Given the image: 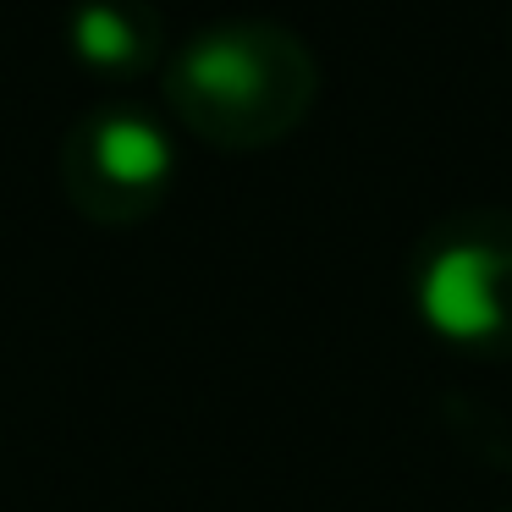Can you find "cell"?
I'll return each instance as SVG.
<instances>
[{"label":"cell","mask_w":512,"mask_h":512,"mask_svg":"<svg viewBox=\"0 0 512 512\" xmlns=\"http://www.w3.org/2000/svg\"><path fill=\"white\" fill-rule=\"evenodd\" d=\"M419 309L457 342L512 347V248L479 237L435 248L419 276Z\"/></svg>","instance_id":"1"},{"label":"cell","mask_w":512,"mask_h":512,"mask_svg":"<svg viewBox=\"0 0 512 512\" xmlns=\"http://www.w3.org/2000/svg\"><path fill=\"white\" fill-rule=\"evenodd\" d=\"M89 171L100 193L144 204L171 177V138L144 116H105L89 138Z\"/></svg>","instance_id":"2"},{"label":"cell","mask_w":512,"mask_h":512,"mask_svg":"<svg viewBox=\"0 0 512 512\" xmlns=\"http://www.w3.org/2000/svg\"><path fill=\"white\" fill-rule=\"evenodd\" d=\"M182 83L188 94L215 116H248L265 105L270 94V72L259 61V50L237 34H210L188 50L182 61Z\"/></svg>","instance_id":"3"},{"label":"cell","mask_w":512,"mask_h":512,"mask_svg":"<svg viewBox=\"0 0 512 512\" xmlns=\"http://www.w3.org/2000/svg\"><path fill=\"white\" fill-rule=\"evenodd\" d=\"M72 50L83 61H94V67H122V61H133L138 34L111 0H83L72 12Z\"/></svg>","instance_id":"4"}]
</instances>
